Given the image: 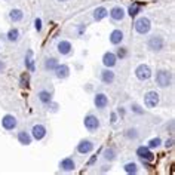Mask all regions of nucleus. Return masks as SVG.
<instances>
[{"label": "nucleus", "instance_id": "7c9ffc66", "mask_svg": "<svg viewBox=\"0 0 175 175\" xmlns=\"http://www.w3.org/2000/svg\"><path fill=\"white\" fill-rule=\"evenodd\" d=\"M34 24H36V30H37V31H40V30H42V21L37 18V19L34 21Z\"/></svg>", "mask_w": 175, "mask_h": 175}, {"label": "nucleus", "instance_id": "ddd939ff", "mask_svg": "<svg viewBox=\"0 0 175 175\" xmlns=\"http://www.w3.org/2000/svg\"><path fill=\"white\" fill-rule=\"evenodd\" d=\"M111 18L114 19V21H122L123 17H125V11H123L122 8H119V6H116V8H113L111 9Z\"/></svg>", "mask_w": 175, "mask_h": 175}, {"label": "nucleus", "instance_id": "a878e982", "mask_svg": "<svg viewBox=\"0 0 175 175\" xmlns=\"http://www.w3.org/2000/svg\"><path fill=\"white\" fill-rule=\"evenodd\" d=\"M31 51H28L27 52V59H25V64H27V67L30 68V70H33V59H31Z\"/></svg>", "mask_w": 175, "mask_h": 175}, {"label": "nucleus", "instance_id": "9d476101", "mask_svg": "<svg viewBox=\"0 0 175 175\" xmlns=\"http://www.w3.org/2000/svg\"><path fill=\"white\" fill-rule=\"evenodd\" d=\"M45 135H46V129H45V126H42V125H36V126H33V137H34L36 140H42Z\"/></svg>", "mask_w": 175, "mask_h": 175}, {"label": "nucleus", "instance_id": "412c9836", "mask_svg": "<svg viewBox=\"0 0 175 175\" xmlns=\"http://www.w3.org/2000/svg\"><path fill=\"white\" fill-rule=\"evenodd\" d=\"M39 98H40V101L45 103V104L51 103V94H49L48 91H42V92L39 94Z\"/></svg>", "mask_w": 175, "mask_h": 175}, {"label": "nucleus", "instance_id": "6ab92c4d", "mask_svg": "<svg viewBox=\"0 0 175 175\" xmlns=\"http://www.w3.org/2000/svg\"><path fill=\"white\" fill-rule=\"evenodd\" d=\"M18 141H19L21 144L28 145V144L31 142V138H30V135H28L27 132H19V134H18Z\"/></svg>", "mask_w": 175, "mask_h": 175}, {"label": "nucleus", "instance_id": "393cba45", "mask_svg": "<svg viewBox=\"0 0 175 175\" xmlns=\"http://www.w3.org/2000/svg\"><path fill=\"white\" fill-rule=\"evenodd\" d=\"M125 171L128 174H135L137 172V165L135 163H126L125 165Z\"/></svg>", "mask_w": 175, "mask_h": 175}, {"label": "nucleus", "instance_id": "9b49d317", "mask_svg": "<svg viewBox=\"0 0 175 175\" xmlns=\"http://www.w3.org/2000/svg\"><path fill=\"white\" fill-rule=\"evenodd\" d=\"M103 62H104L105 67H113L114 64H116V55L111 52H107L103 56Z\"/></svg>", "mask_w": 175, "mask_h": 175}, {"label": "nucleus", "instance_id": "473e14b6", "mask_svg": "<svg viewBox=\"0 0 175 175\" xmlns=\"http://www.w3.org/2000/svg\"><path fill=\"white\" fill-rule=\"evenodd\" d=\"M172 142H174V141H172V140L166 141V147H172Z\"/></svg>", "mask_w": 175, "mask_h": 175}, {"label": "nucleus", "instance_id": "5701e85b", "mask_svg": "<svg viewBox=\"0 0 175 175\" xmlns=\"http://www.w3.org/2000/svg\"><path fill=\"white\" fill-rule=\"evenodd\" d=\"M18 36H19L18 30H17V28H12V30L8 33V40H11V42H17V40H18Z\"/></svg>", "mask_w": 175, "mask_h": 175}, {"label": "nucleus", "instance_id": "2f4dec72", "mask_svg": "<svg viewBox=\"0 0 175 175\" xmlns=\"http://www.w3.org/2000/svg\"><path fill=\"white\" fill-rule=\"evenodd\" d=\"M117 55H119L120 58H123V56L126 55V51H125V49H119V52H117Z\"/></svg>", "mask_w": 175, "mask_h": 175}, {"label": "nucleus", "instance_id": "4468645a", "mask_svg": "<svg viewBox=\"0 0 175 175\" xmlns=\"http://www.w3.org/2000/svg\"><path fill=\"white\" fill-rule=\"evenodd\" d=\"M56 77H59V79H65L67 76H68V73H70V68L67 67V65H56Z\"/></svg>", "mask_w": 175, "mask_h": 175}, {"label": "nucleus", "instance_id": "39448f33", "mask_svg": "<svg viewBox=\"0 0 175 175\" xmlns=\"http://www.w3.org/2000/svg\"><path fill=\"white\" fill-rule=\"evenodd\" d=\"M148 48H150L151 51H160V49L163 48V40H162V37H156V36L150 37V40H148Z\"/></svg>", "mask_w": 175, "mask_h": 175}, {"label": "nucleus", "instance_id": "c756f323", "mask_svg": "<svg viewBox=\"0 0 175 175\" xmlns=\"http://www.w3.org/2000/svg\"><path fill=\"white\" fill-rule=\"evenodd\" d=\"M27 83H28V74H22V77H21V86H27Z\"/></svg>", "mask_w": 175, "mask_h": 175}, {"label": "nucleus", "instance_id": "2eb2a0df", "mask_svg": "<svg viewBox=\"0 0 175 175\" xmlns=\"http://www.w3.org/2000/svg\"><path fill=\"white\" fill-rule=\"evenodd\" d=\"M71 51V45L70 42H65V40H62V42H59L58 43V52L62 53V55H67V53H70Z\"/></svg>", "mask_w": 175, "mask_h": 175}, {"label": "nucleus", "instance_id": "72a5a7b5", "mask_svg": "<svg viewBox=\"0 0 175 175\" xmlns=\"http://www.w3.org/2000/svg\"><path fill=\"white\" fill-rule=\"evenodd\" d=\"M111 122H113V123H116V114H114V113L111 114Z\"/></svg>", "mask_w": 175, "mask_h": 175}, {"label": "nucleus", "instance_id": "aec40b11", "mask_svg": "<svg viewBox=\"0 0 175 175\" xmlns=\"http://www.w3.org/2000/svg\"><path fill=\"white\" fill-rule=\"evenodd\" d=\"M105 15H107V9H105V8H97L95 12H94V18H95L97 21L103 19Z\"/></svg>", "mask_w": 175, "mask_h": 175}, {"label": "nucleus", "instance_id": "f257e3e1", "mask_svg": "<svg viewBox=\"0 0 175 175\" xmlns=\"http://www.w3.org/2000/svg\"><path fill=\"white\" fill-rule=\"evenodd\" d=\"M156 82H158L159 86H162V88L169 86V82H171V76H169V73L165 71V70L159 71L158 76H156Z\"/></svg>", "mask_w": 175, "mask_h": 175}, {"label": "nucleus", "instance_id": "dca6fc26", "mask_svg": "<svg viewBox=\"0 0 175 175\" xmlns=\"http://www.w3.org/2000/svg\"><path fill=\"white\" fill-rule=\"evenodd\" d=\"M123 40V33L120 30H114L111 36H110V42L113 43V45H119L120 42Z\"/></svg>", "mask_w": 175, "mask_h": 175}, {"label": "nucleus", "instance_id": "f03ea898", "mask_svg": "<svg viewBox=\"0 0 175 175\" xmlns=\"http://www.w3.org/2000/svg\"><path fill=\"white\" fill-rule=\"evenodd\" d=\"M135 30L140 33V34H145L148 30H150V21L147 18H140L137 22H135Z\"/></svg>", "mask_w": 175, "mask_h": 175}, {"label": "nucleus", "instance_id": "bb28decb", "mask_svg": "<svg viewBox=\"0 0 175 175\" xmlns=\"http://www.w3.org/2000/svg\"><path fill=\"white\" fill-rule=\"evenodd\" d=\"M138 12H140V6H138V5H132V6L129 8V15H131V17H135Z\"/></svg>", "mask_w": 175, "mask_h": 175}, {"label": "nucleus", "instance_id": "f704fd0d", "mask_svg": "<svg viewBox=\"0 0 175 175\" xmlns=\"http://www.w3.org/2000/svg\"><path fill=\"white\" fill-rule=\"evenodd\" d=\"M95 160H97V156H94V158H92L91 160H89V165H92V163H94Z\"/></svg>", "mask_w": 175, "mask_h": 175}, {"label": "nucleus", "instance_id": "1a4fd4ad", "mask_svg": "<svg viewBox=\"0 0 175 175\" xmlns=\"http://www.w3.org/2000/svg\"><path fill=\"white\" fill-rule=\"evenodd\" d=\"M92 148H94V144L91 142V141H82L79 145H77V151L79 153H82V154H86V153H89V151H92Z\"/></svg>", "mask_w": 175, "mask_h": 175}, {"label": "nucleus", "instance_id": "4be33fe9", "mask_svg": "<svg viewBox=\"0 0 175 175\" xmlns=\"http://www.w3.org/2000/svg\"><path fill=\"white\" fill-rule=\"evenodd\" d=\"M11 19H12V21H21V19H22V12H21L19 9H14V11L11 12Z\"/></svg>", "mask_w": 175, "mask_h": 175}, {"label": "nucleus", "instance_id": "c9c22d12", "mask_svg": "<svg viewBox=\"0 0 175 175\" xmlns=\"http://www.w3.org/2000/svg\"><path fill=\"white\" fill-rule=\"evenodd\" d=\"M3 67H5V65H3V62H2V61H0V71L3 70Z\"/></svg>", "mask_w": 175, "mask_h": 175}, {"label": "nucleus", "instance_id": "a211bd4d", "mask_svg": "<svg viewBox=\"0 0 175 175\" xmlns=\"http://www.w3.org/2000/svg\"><path fill=\"white\" fill-rule=\"evenodd\" d=\"M101 77H103V82H104V83H111V82L114 80V73L111 70H104Z\"/></svg>", "mask_w": 175, "mask_h": 175}, {"label": "nucleus", "instance_id": "cd10ccee", "mask_svg": "<svg viewBox=\"0 0 175 175\" xmlns=\"http://www.w3.org/2000/svg\"><path fill=\"white\" fill-rule=\"evenodd\" d=\"M159 144H160V138H153V140L148 142V145L151 147V148H154V147H158Z\"/></svg>", "mask_w": 175, "mask_h": 175}, {"label": "nucleus", "instance_id": "6e6552de", "mask_svg": "<svg viewBox=\"0 0 175 175\" xmlns=\"http://www.w3.org/2000/svg\"><path fill=\"white\" fill-rule=\"evenodd\" d=\"M2 125H3L5 129L11 131V129H14V128L17 126V119H15L14 116H11V114H6V116L3 117V120H2Z\"/></svg>", "mask_w": 175, "mask_h": 175}, {"label": "nucleus", "instance_id": "f3484780", "mask_svg": "<svg viewBox=\"0 0 175 175\" xmlns=\"http://www.w3.org/2000/svg\"><path fill=\"white\" fill-rule=\"evenodd\" d=\"M61 169H64V171H73L74 169V162H73V159H64L62 162H61Z\"/></svg>", "mask_w": 175, "mask_h": 175}, {"label": "nucleus", "instance_id": "20e7f679", "mask_svg": "<svg viewBox=\"0 0 175 175\" xmlns=\"http://www.w3.org/2000/svg\"><path fill=\"white\" fill-rule=\"evenodd\" d=\"M85 126H86L88 131H97L100 128V122L94 114H88L85 117Z\"/></svg>", "mask_w": 175, "mask_h": 175}, {"label": "nucleus", "instance_id": "423d86ee", "mask_svg": "<svg viewBox=\"0 0 175 175\" xmlns=\"http://www.w3.org/2000/svg\"><path fill=\"white\" fill-rule=\"evenodd\" d=\"M137 154H138L140 159H142V162H150V160H153V153H151L147 147H140V148L137 150Z\"/></svg>", "mask_w": 175, "mask_h": 175}, {"label": "nucleus", "instance_id": "7ed1b4c3", "mask_svg": "<svg viewBox=\"0 0 175 175\" xmlns=\"http://www.w3.org/2000/svg\"><path fill=\"white\" fill-rule=\"evenodd\" d=\"M144 103L145 105L148 107V108H153V107H156L159 104V95L158 92H147V95H145V98H144Z\"/></svg>", "mask_w": 175, "mask_h": 175}, {"label": "nucleus", "instance_id": "f8f14e48", "mask_svg": "<svg viewBox=\"0 0 175 175\" xmlns=\"http://www.w3.org/2000/svg\"><path fill=\"white\" fill-rule=\"evenodd\" d=\"M108 104V98L105 97L104 94H98L97 97H95V105L98 107V108H105Z\"/></svg>", "mask_w": 175, "mask_h": 175}, {"label": "nucleus", "instance_id": "b1692460", "mask_svg": "<svg viewBox=\"0 0 175 175\" xmlns=\"http://www.w3.org/2000/svg\"><path fill=\"white\" fill-rule=\"evenodd\" d=\"M56 65H58V64H56V59H55V58H49V59L46 61V64H45V67H46L48 70H55Z\"/></svg>", "mask_w": 175, "mask_h": 175}, {"label": "nucleus", "instance_id": "e433bc0d", "mask_svg": "<svg viewBox=\"0 0 175 175\" xmlns=\"http://www.w3.org/2000/svg\"><path fill=\"white\" fill-rule=\"evenodd\" d=\"M59 2H65V0H59Z\"/></svg>", "mask_w": 175, "mask_h": 175}, {"label": "nucleus", "instance_id": "0eeeda50", "mask_svg": "<svg viewBox=\"0 0 175 175\" xmlns=\"http://www.w3.org/2000/svg\"><path fill=\"white\" fill-rule=\"evenodd\" d=\"M135 73H137V77H138L140 80H147V79L151 76V71H150V68H148L147 65H144V64H142V65H140V67L137 68V71H135Z\"/></svg>", "mask_w": 175, "mask_h": 175}, {"label": "nucleus", "instance_id": "c85d7f7f", "mask_svg": "<svg viewBox=\"0 0 175 175\" xmlns=\"http://www.w3.org/2000/svg\"><path fill=\"white\" fill-rule=\"evenodd\" d=\"M105 159H114V150L113 148H108L107 151H105Z\"/></svg>", "mask_w": 175, "mask_h": 175}]
</instances>
